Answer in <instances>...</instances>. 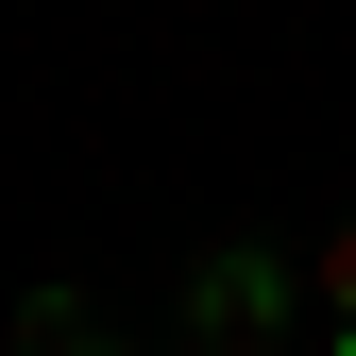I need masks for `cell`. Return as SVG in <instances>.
Masks as SVG:
<instances>
[{"mask_svg": "<svg viewBox=\"0 0 356 356\" xmlns=\"http://www.w3.org/2000/svg\"><path fill=\"white\" fill-rule=\"evenodd\" d=\"M17 356H102V305H85V289H34L17 305Z\"/></svg>", "mask_w": 356, "mask_h": 356, "instance_id": "2", "label": "cell"}, {"mask_svg": "<svg viewBox=\"0 0 356 356\" xmlns=\"http://www.w3.org/2000/svg\"><path fill=\"white\" fill-rule=\"evenodd\" d=\"M305 289H323V339H356V220H339L323 254H305Z\"/></svg>", "mask_w": 356, "mask_h": 356, "instance_id": "3", "label": "cell"}, {"mask_svg": "<svg viewBox=\"0 0 356 356\" xmlns=\"http://www.w3.org/2000/svg\"><path fill=\"white\" fill-rule=\"evenodd\" d=\"M323 356H356V339H323Z\"/></svg>", "mask_w": 356, "mask_h": 356, "instance_id": "4", "label": "cell"}, {"mask_svg": "<svg viewBox=\"0 0 356 356\" xmlns=\"http://www.w3.org/2000/svg\"><path fill=\"white\" fill-rule=\"evenodd\" d=\"M102 356H119V339H102Z\"/></svg>", "mask_w": 356, "mask_h": 356, "instance_id": "5", "label": "cell"}, {"mask_svg": "<svg viewBox=\"0 0 356 356\" xmlns=\"http://www.w3.org/2000/svg\"><path fill=\"white\" fill-rule=\"evenodd\" d=\"M272 339H289V272L254 238H220L204 272H187V356H272Z\"/></svg>", "mask_w": 356, "mask_h": 356, "instance_id": "1", "label": "cell"}]
</instances>
